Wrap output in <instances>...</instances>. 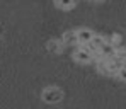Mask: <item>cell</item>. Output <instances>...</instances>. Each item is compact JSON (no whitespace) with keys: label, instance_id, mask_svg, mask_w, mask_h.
Here are the masks:
<instances>
[{"label":"cell","instance_id":"obj_1","mask_svg":"<svg viewBox=\"0 0 126 109\" xmlns=\"http://www.w3.org/2000/svg\"><path fill=\"white\" fill-rule=\"evenodd\" d=\"M43 99L49 104H55V102H60L63 99V92L56 87H49L46 90H43Z\"/></svg>","mask_w":126,"mask_h":109},{"label":"cell","instance_id":"obj_2","mask_svg":"<svg viewBox=\"0 0 126 109\" xmlns=\"http://www.w3.org/2000/svg\"><path fill=\"white\" fill-rule=\"evenodd\" d=\"M73 58H75L77 62H80V63H90V62H94V56H92L89 51H85L80 44H77V49H75V53H73Z\"/></svg>","mask_w":126,"mask_h":109},{"label":"cell","instance_id":"obj_3","mask_svg":"<svg viewBox=\"0 0 126 109\" xmlns=\"http://www.w3.org/2000/svg\"><path fill=\"white\" fill-rule=\"evenodd\" d=\"M92 38H94V32H92L90 29H79V31H77V41H79V44L90 43Z\"/></svg>","mask_w":126,"mask_h":109},{"label":"cell","instance_id":"obj_4","mask_svg":"<svg viewBox=\"0 0 126 109\" xmlns=\"http://www.w3.org/2000/svg\"><path fill=\"white\" fill-rule=\"evenodd\" d=\"M99 55H101L102 58H106V60H112V58H114V55H116V49H114L109 43H106L104 46L99 49Z\"/></svg>","mask_w":126,"mask_h":109},{"label":"cell","instance_id":"obj_5","mask_svg":"<svg viewBox=\"0 0 126 109\" xmlns=\"http://www.w3.org/2000/svg\"><path fill=\"white\" fill-rule=\"evenodd\" d=\"M62 43L70 44V46L79 44V41H77V31H66V32L63 34V38H62Z\"/></svg>","mask_w":126,"mask_h":109},{"label":"cell","instance_id":"obj_6","mask_svg":"<svg viewBox=\"0 0 126 109\" xmlns=\"http://www.w3.org/2000/svg\"><path fill=\"white\" fill-rule=\"evenodd\" d=\"M90 43L94 44L97 49H101L102 46H104L106 43H107V38H104V36H101V34H94V38H92V41Z\"/></svg>","mask_w":126,"mask_h":109},{"label":"cell","instance_id":"obj_7","mask_svg":"<svg viewBox=\"0 0 126 109\" xmlns=\"http://www.w3.org/2000/svg\"><path fill=\"white\" fill-rule=\"evenodd\" d=\"M62 48H63L62 39H60V41H58V39H53V41H49V43H48V49H49L51 53H60V51H62Z\"/></svg>","mask_w":126,"mask_h":109},{"label":"cell","instance_id":"obj_8","mask_svg":"<svg viewBox=\"0 0 126 109\" xmlns=\"http://www.w3.org/2000/svg\"><path fill=\"white\" fill-rule=\"evenodd\" d=\"M56 5L63 9V10H68V9H73L75 7V0H55Z\"/></svg>","mask_w":126,"mask_h":109},{"label":"cell","instance_id":"obj_9","mask_svg":"<svg viewBox=\"0 0 126 109\" xmlns=\"http://www.w3.org/2000/svg\"><path fill=\"white\" fill-rule=\"evenodd\" d=\"M116 75H118V77H119L121 80H125V82H126V68H119Z\"/></svg>","mask_w":126,"mask_h":109},{"label":"cell","instance_id":"obj_10","mask_svg":"<svg viewBox=\"0 0 126 109\" xmlns=\"http://www.w3.org/2000/svg\"><path fill=\"white\" fill-rule=\"evenodd\" d=\"M92 2H104V0H92Z\"/></svg>","mask_w":126,"mask_h":109}]
</instances>
